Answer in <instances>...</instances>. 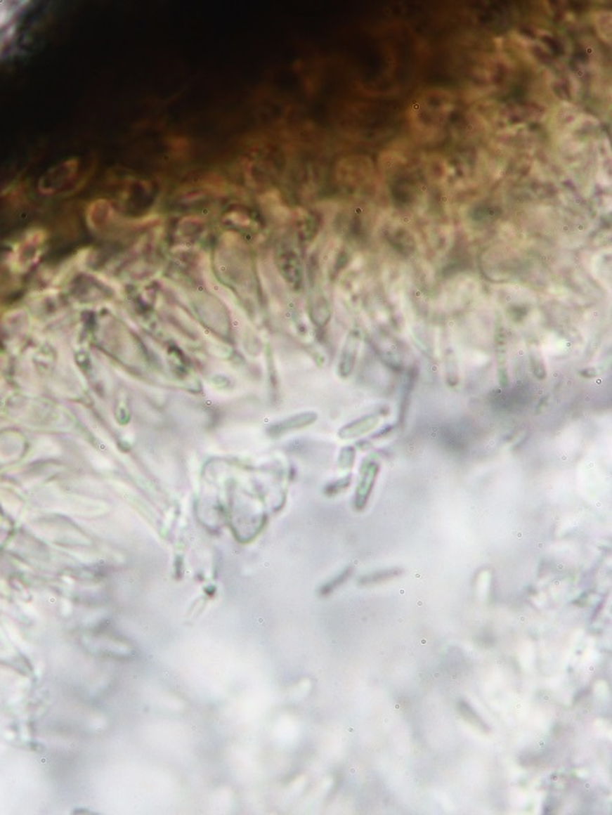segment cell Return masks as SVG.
Returning <instances> with one entry per match:
<instances>
[{
  "label": "cell",
  "instance_id": "cell-6",
  "mask_svg": "<svg viewBox=\"0 0 612 815\" xmlns=\"http://www.w3.org/2000/svg\"><path fill=\"white\" fill-rule=\"evenodd\" d=\"M315 420H316V414H313V412H303V414L289 417V419H287L285 422L277 424V425H275V426L271 429V431L273 432V435H282V433L292 431V430H297V429L308 426L310 424H313Z\"/></svg>",
  "mask_w": 612,
  "mask_h": 815
},
{
  "label": "cell",
  "instance_id": "cell-4",
  "mask_svg": "<svg viewBox=\"0 0 612 815\" xmlns=\"http://www.w3.org/2000/svg\"><path fill=\"white\" fill-rule=\"evenodd\" d=\"M359 343H360V338L356 331L349 333V336L346 337V344L343 346L342 356H341L339 366H338L339 374L344 379L349 377L354 370L356 356H358V351H359Z\"/></svg>",
  "mask_w": 612,
  "mask_h": 815
},
{
  "label": "cell",
  "instance_id": "cell-10",
  "mask_svg": "<svg viewBox=\"0 0 612 815\" xmlns=\"http://www.w3.org/2000/svg\"><path fill=\"white\" fill-rule=\"evenodd\" d=\"M579 374H582L584 379H594L598 376V371L595 370L594 367H588V369L579 371Z\"/></svg>",
  "mask_w": 612,
  "mask_h": 815
},
{
  "label": "cell",
  "instance_id": "cell-3",
  "mask_svg": "<svg viewBox=\"0 0 612 815\" xmlns=\"http://www.w3.org/2000/svg\"><path fill=\"white\" fill-rule=\"evenodd\" d=\"M495 353H496V363H497L498 384L502 389H507L509 384V374H508V351L507 334L503 327L502 321L497 318L495 327Z\"/></svg>",
  "mask_w": 612,
  "mask_h": 815
},
{
  "label": "cell",
  "instance_id": "cell-8",
  "mask_svg": "<svg viewBox=\"0 0 612 815\" xmlns=\"http://www.w3.org/2000/svg\"><path fill=\"white\" fill-rule=\"evenodd\" d=\"M529 361H530V367H532L533 374L535 376V379L544 381L547 377V370H546L545 360L541 354L540 348L536 343H532L529 346Z\"/></svg>",
  "mask_w": 612,
  "mask_h": 815
},
{
  "label": "cell",
  "instance_id": "cell-1",
  "mask_svg": "<svg viewBox=\"0 0 612 815\" xmlns=\"http://www.w3.org/2000/svg\"><path fill=\"white\" fill-rule=\"evenodd\" d=\"M275 266L283 280L294 289H299L303 285V270L297 252L285 245L275 256Z\"/></svg>",
  "mask_w": 612,
  "mask_h": 815
},
{
  "label": "cell",
  "instance_id": "cell-9",
  "mask_svg": "<svg viewBox=\"0 0 612 815\" xmlns=\"http://www.w3.org/2000/svg\"><path fill=\"white\" fill-rule=\"evenodd\" d=\"M354 459H356V450L351 445L343 448L342 452H341V458H339L341 468H351V465L354 464Z\"/></svg>",
  "mask_w": 612,
  "mask_h": 815
},
{
  "label": "cell",
  "instance_id": "cell-5",
  "mask_svg": "<svg viewBox=\"0 0 612 815\" xmlns=\"http://www.w3.org/2000/svg\"><path fill=\"white\" fill-rule=\"evenodd\" d=\"M380 422V419L377 415H366V417H360L356 422L348 424L346 426H343L338 435L343 440H351V438H356V437L363 436L367 432L374 430Z\"/></svg>",
  "mask_w": 612,
  "mask_h": 815
},
{
  "label": "cell",
  "instance_id": "cell-2",
  "mask_svg": "<svg viewBox=\"0 0 612 815\" xmlns=\"http://www.w3.org/2000/svg\"><path fill=\"white\" fill-rule=\"evenodd\" d=\"M379 473L380 463L375 459L367 458L364 460V463H361L360 483L358 485L356 493V508L358 511H363L369 502Z\"/></svg>",
  "mask_w": 612,
  "mask_h": 815
},
{
  "label": "cell",
  "instance_id": "cell-7",
  "mask_svg": "<svg viewBox=\"0 0 612 815\" xmlns=\"http://www.w3.org/2000/svg\"><path fill=\"white\" fill-rule=\"evenodd\" d=\"M443 363H445V374H446V382L448 387L455 389L460 384V364L457 360L456 354L455 351H452L451 348H448L445 351L443 356Z\"/></svg>",
  "mask_w": 612,
  "mask_h": 815
}]
</instances>
